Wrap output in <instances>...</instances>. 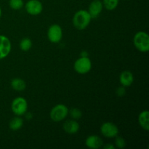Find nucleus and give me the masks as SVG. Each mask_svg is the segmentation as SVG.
Wrapping results in <instances>:
<instances>
[{
    "mask_svg": "<svg viewBox=\"0 0 149 149\" xmlns=\"http://www.w3.org/2000/svg\"><path fill=\"white\" fill-rule=\"evenodd\" d=\"M68 115V109L64 104H57L50 111V119L55 122H62Z\"/></svg>",
    "mask_w": 149,
    "mask_h": 149,
    "instance_id": "obj_3",
    "label": "nucleus"
},
{
    "mask_svg": "<svg viewBox=\"0 0 149 149\" xmlns=\"http://www.w3.org/2000/svg\"><path fill=\"white\" fill-rule=\"evenodd\" d=\"M25 114H26V119H29V120H30V119L32 118V115H31V113H27V112H26Z\"/></svg>",
    "mask_w": 149,
    "mask_h": 149,
    "instance_id": "obj_24",
    "label": "nucleus"
},
{
    "mask_svg": "<svg viewBox=\"0 0 149 149\" xmlns=\"http://www.w3.org/2000/svg\"><path fill=\"white\" fill-rule=\"evenodd\" d=\"M63 128L66 133L69 134V135H74L79 132L80 126L77 120L68 119L64 122L63 125Z\"/></svg>",
    "mask_w": 149,
    "mask_h": 149,
    "instance_id": "obj_12",
    "label": "nucleus"
},
{
    "mask_svg": "<svg viewBox=\"0 0 149 149\" xmlns=\"http://www.w3.org/2000/svg\"><path fill=\"white\" fill-rule=\"evenodd\" d=\"M103 9V4L102 1L100 0H93L91 1L88 7L87 12L91 16L92 19L97 18L101 14Z\"/></svg>",
    "mask_w": 149,
    "mask_h": 149,
    "instance_id": "obj_10",
    "label": "nucleus"
},
{
    "mask_svg": "<svg viewBox=\"0 0 149 149\" xmlns=\"http://www.w3.org/2000/svg\"><path fill=\"white\" fill-rule=\"evenodd\" d=\"M126 146V141L122 137L117 136L115 137V147L117 148L122 149Z\"/></svg>",
    "mask_w": 149,
    "mask_h": 149,
    "instance_id": "obj_21",
    "label": "nucleus"
},
{
    "mask_svg": "<svg viewBox=\"0 0 149 149\" xmlns=\"http://www.w3.org/2000/svg\"><path fill=\"white\" fill-rule=\"evenodd\" d=\"M103 147L104 149H115V146L112 143H106V145H103Z\"/></svg>",
    "mask_w": 149,
    "mask_h": 149,
    "instance_id": "obj_23",
    "label": "nucleus"
},
{
    "mask_svg": "<svg viewBox=\"0 0 149 149\" xmlns=\"http://www.w3.org/2000/svg\"><path fill=\"white\" fill-rule=\"evenodd\" d=\"M135 47L141 52H148L149 51V36L145 31H138L133 37Z\"/></svg>",
    "mask_w": 149,
    "mask_h": 149,
    "instance_id": "obj_2",
    "label": "nucleus"
},
{
    "mask_svg": "<svg viewBox=\"0 0 149 149\" xmlns=\"http://www.w3.org/2000/svg\"><path fill=\"white\" fill-rule=\"evenodd\" d=\"M68 115L71 116L72 119L78 120V119H81L82 116V112L78 108H72L70 110L68 109Z\"/></svg>",
    "mask_w": 149,
    "mask_h": 149,
    "instance_id": "obj_19",
    "label": "nucleus"
},
{
    "mask_svg": "<svg viewBox=\"0 0 149 149\" xmlns=\"http://www.w3.org/2000/svg\"><path fill=\"white\" fill-rule=\"evenodd\" d=\"M9 6L14 10H19L24 6L23 0H10Z\"/></svg>",
    "mask_w": 149,
    "mask_h": 149,
    "instance_id": "obj_20",
    "label": "nucleus"
},
{
    "mask_svg": "<svg viewBox=\"0 0 149 149\" xmlns=\"http://www.w3.org/2000/svg\"><path fill=\"white\" fill-rule=\"evenodd\" d=\"M11 87L14 90L17 92L23 91L26 88V83L23 79L21 78H14L12 79L10 83Z\"/></svg>",
    "mask_w": 149,
    "mask_h": 149,
    "instance_id": "obj_15",
    "label": "nucleus"
},
{
    "mask_svg": "<svg viewBox=\"0 0 149 149\" xmlns=\"http://www.w3.org/2000/svg\"><path fill=\"white\" fill-rule=\"evenodd\" d=\"M119 81L122 86L125 87H130L134 81V76L130 71H122L119 76Z\"/></svg>",
    "mask_w": 149,
    "mask_h": 149,
    "instance_id": "obj_13",
    "label": "nucleus"
},
{
    "mask_svg": "<svg viewBox=\"0 0 149 149\" xmlns=\"http://www.w3.org/2000/svg\"><path fill=\"white\" fill-rule=\"evenodd\" d=\"M85 145L90 149H99L103 146V141L98 135H91L86 138Z\"/></svg>",
    "mask_w": 149,
    "mask_h": 149,
    "instance_id": "obj_11",
    "label": "nucleus"
},
{
    "mask_svg": "<svg viewBox=\"0 0 149 149\" xmlns=\"http://www.w3.org/2000/svg\"><path fill=\"white\" fill-rule=\"evenodd\" d=\"M92 17L87 10H79L73 17V25L77 30H84L90 25Z\"/></svg>",
    "mask_w": 149,
    "mask_h": 149,
    "instance_id": "obj_1",
    "label": "nucleus"
},
{
    "mask_svg": "<svg viewBox=\"0 0 149 149\" xmlns=\"http://www.w3.org/2000/svg\"><path fill=\"white\" fill-rule=\"evenodd\" d=\"M116 94L117 95V96L119 97H123L125 94H126V90H125V87L123 86H121L119 87L116 90Z\"/></svg>",
    "mask_w": 149,
    "mask_h": 149,
    "instance_id": "obj_22",
    "label": "nucleus"
},
{
    "mask_svg": "<svg viewBox=\"0 0 149 149\" xmlns=\"http://www.w3.org/2000/svg\"><path fill=\"white\" fill-rule=\"evenodd\" d=\"M81 57H88V53L86 51H82L81 53Z\"/></svg>",
    "mask_w": 149,
    "mask_h": 149,
    "instance_id": "obj_25",
    "label": "nucleus"
},
{
    "mask_svg": "<svg viewBox=\"0 0 149 149\" xmlns=\"http://www.w3.org/2000/svg\"><path fill=\"white\" fill-rule=\"evenodd\" d=\"M12 49L10 39L4 35H0V60L7 58Z\"/></svg>",
    "mask_w": 149,
    "mask_h": 149,
    "instance_id": "obj_9",
    "label": "nucleus"
},
{
    "mask_svg": "<svg viewBox=\"0 0 149 149\" xmlns=\"http://www.w3.org/2000/svg\"><path fill=\"white\" fill-rule=\"evenodd\" d=\"M23 125V120L20 116H15L10 120L9 127L13 131H17L21 129Z\"/></svg>",
    "mask_w": 149,
    "mask_h": 149,
    "instance_id": "obj_16",
    "label": "nucleus"
},
{
    "mask_svg": "<svg viewBox=\"0 0 149 149\" xmlns=\"http://www.w3.org/2000/svg\"><path fill=\"white\" fill-rule=\"evenodd\" d=\"M1 9L0 7V18H1Z\"/></svg>",
    "mask_w": 149,
    "mask_h": 149,
    "instance_id": "obj_26",
    "label": "nucleus"
},
{
    "mask_svg": "<svg viewBox=\"0 0 149 149\" xmlns=\"http://www.w3.org/2000/svg\"><path fill=\"white\" fill-rule=\"evenodd\" d=\"M25 9L31 15H39L43 10V4L39 0H29L25 4Z\"/></svg>",
    "mask_w": 149,
    "mask_h": 149,
    "instance_id": "obj_8",
    "label": "nucleus"
},
{
    "mask_svg": "<svg viewBox=\"0 0 149 149\" xmlns=\"http://www.w3.org/2000/svg\"><path fill=\"white\" fill-rule=\"evenodd\" d=\"M63 37L62 28L58 24H52L47 30V38L52 43H58Z\"/></svg>",
    "mask_w": 149,
    "mask_h": 149,
    "instance_id": "obj_7",
    "label": "nucleus"
},
{
    "mask_svg": "<svg viewBox=\"0 0 149 149\" xmlns=\"http://www.w3.org/2000/svg\"><path fill=\"white\" fill-rule=\"evenodd\" d=\"M100 132L107 138H114L119 135V128L113 122H105L100 126Z\"/></svg>",
    "mask_w": 149,
    "mask_h": 149,
    "instance_id": "obj_6",
    "label": "nucleus"
},
{
    "mask_svg": "<svg viewBox=\"0 0 149 149\" xmlns=\"http://www.w3.org/2000/svg\"><path fill=\"white\" fill-rule=\"evenodd\" d=\"M11 109L15 116H23L28 111L27 100L23 97H15L11 103Z\"/></svg>",
    "mask_w": 149,
    "mask_h": 149,
    "instance_id": "obj_4",
    "label": "nucleus"
},
{
    "mask_svg": "<svg viewBox=\"0 0 149 149\" xmlns=\"http://www.w3.org/2000/svg\"><path fill=\"white\" fill-rule=\"evenodd\" d=\"M74 68L79 74H86L92 68L91 60L88 57H80L74 62Z\"/></svg>",
    "mask_w": 149,
    "mask_h": 149,
    "instance_id": "obj_5",
    "label": "nucleus"
},
{
    "mask_svg": "<svg viewBox=\"0 0 149 149\" xmlns=\"http://www.w3.org/2000/svg\"><path fill=\"white\" fill-rule=\"evenodd\" d=\"M103 7L109 11L114 10L119 4V0H103Z\"/></svg>",
    "mask_w": 149,
    "mask_h": 149,
    "instance_id": "obj_18",
    "label": "nucleus"
},
{
    "mask_svg": "<svg viewBox=\"0 0 149 149\" xmlns=\"http://www.w3.org/2000/svg\"><path fill=\"white\" fill-rule=\"evenodd\" d=\"M32 46H33V43H32L31 39H29V38L26 37L23 38L20 42V49H21L23 52H27V51L30 50L31 49Z\"/></svg>",
    "mask_w": 149,
    "mask_h": 149,
    "instance_id": "obj_17",
    "label": "nucleus"
},
{
    "mask_svg": "<svg viewBox=\"0 0 149 149\" xmlns=\"http://www.w3.org/2000/svg\"><path fill=\"white\" fill-rule=\"evenodd\" d=\"M138 123L144 130H149V112L148 111H143L138 115Z\"/></svg>",
    "mask_w": 149,
    "mask_h": 149,
    "instance_id": "obj_14",
    "label": "nucleus"
}]
</instances>
